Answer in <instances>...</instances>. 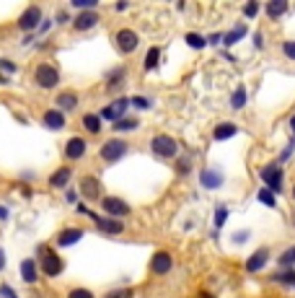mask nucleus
Returning <instances> with one entry per match:
<instances>
[{"instance_id":"412c9836","label":"nucleus","mask_w":295,"mask_h":298,"mask_svg":"<svg viewBox=\"0 0 295 298\" xmlns=\"http://www.w3.org/2000/svg\"><path fill=\"white\" fill-rule=\"evenodd\" d=\"M39 267H37V262H34V259H24V262H21V278H24L26 283H34V280H37V272Z\"/></svg>"},{"instance_id":"bb28decb","label":"nucleus","mask_w":295,"mask_h":298,"mask_svg":"<svg viewBox=\"0 0 295 298\" xmlns=\"http://www.w3.org/2000/svg\"><path fill=\"white\" fill-rule=\"evenodd\" d=\"M138 127H140L138 119H124V117H122L119 122H114V130H117V132H130V130H138Z\"/></svg>"},{"instance_id":"e433bc0d","label":"nucleus","mask_w":295,"mask_h":298,"mask_svg":"<svg viewBox=\"0 0 295 298\" xmlns=\"http://www.w3.org/2000/svg\"><path fill=\"white\" fill-rule=\"evenodd\" d=\"M67 298H94V293H91L88 288H73Z\"/></svg>"},{"instance_id":"603ef678","label":"nucleus","mask_w":295,"mask_h":298,"mask_svg":"<svg viewBox=\"0 0 295 298\" xmlns=\"http://www.w3.org/2000/svg\"><path fill=\"white\" fill-rule=\"evenodd\" d=\"M293 200H295V187H293Z\"/></svg>"},{"instance_id":"aec40b11","label":"nucleus","mask_w":295,"mask_h":298,"mask_svg":"<svg viewBox=\"0 0 295 298\" xmlns=\"http://www.w3.org/2000/svg\"><path fill=\"white\" fill-rule=\"evenodd\" d=\"M54 104L60 107V112H62V109H65V112H67V109H75V107H78V94H73V91H62Z\"/></svg>"},{"instance_id":"a18cd8bd","label":"nucleus","mask_w":295,"mask_h":298,"mask_svg":"<svg viewBox=\"0 0 295 298\" xmlns=\"http://www.w3.org/2000/svg\"><path fill=\"white\" fill-rule=\"evenodd\" d=\"M246 238H248V234H236V236H233V241L238 244V241H246Z\"/></svg>"},{"instance_id":"49530a36","label":"nucleus","mask_w":295,"mask_h":298,"mask_svg":"<svg viewBox=\"0 0 295 298\" xmlns=\"http://www.w3.org/2000/svg\"><path fill=\"white\" fill-rule=\"evenodd\" d=\"M207 42H212V44H218V42H223V37H220V34H212V37H210Z\"/></svg>"},{"instance_id":"a878e982","label":"nucleus","mask_w":295,"mask_h":298,"mask_svg":"<svg viewBox=\"0 0 295 298\" xmlns=\"http://www.w3.org/2000/svg\"><path fill=\"white\" fill-rule=\"evenodd\" d=\"M231 107H233V109L246 107V88H244V86H238V88L233 91V96H231Z\"/></svg>"},{"instance_id":"c9c22d12","label":"nucleus","mask_w":295,"mask_h":298,"mask_svg":"<svg viewBox=\"0 0 295 298\" xmlns=\"http://www.w3.org/2000/svg\"><path fill=\"white\" fill-rule=\"evenodd\" d=\"M225 218H228V208H218V210H215V228H220L225 223Z\"/></svg>"},{"instance_id":"5701e85b","label":"nucleus","mask_w":295,"mask_h":298,"mask_svg":"<svg viewBox=\"0 0 295 298\" xmlns=\"http://www.w3.org/2000/svg\"><path fill=\"white\" fill-rule=\"evenodd\" d=\"M285 10H288L285 0H269V3H267V16H269L272 21H277L282 13H285Z\"/></svg>"},{"instance_id":"cd10ccee","label":"nucleus","mask_w":295,"mask_h":298,"mask_svg":"<svg viewBox=\"0 0 295 298\" xmlns=\"http://www.w3.org/2000/svg\"><path fill=\"white\" fill-rule=\"evenodd\" d=\"M275 280L277 283H285V285H293V288H295V270H280L277 275H275Z\"/></svg>"},{"instance_id":"9b49d317","label":"nucleus","mask_w":295,"mask_h":298,"mask_svg":"<svg viewBox=\"0 0 295 298\" xmlns=\"http://www.w3.org/2000/svg\"><path fill=\"white\" fill-rule=\"evenodd\" d=\"M127 107H130V101L127 99H117L111 107H106L104 112L98 114V117H104V119H111V122H119L122 119V114L127 112Z\"/></svg>"},{"instance_id":"4c0bfd02","label":"nucleus","mask_w":295,"mask_h":298,"mask_svg":"<svg viewBox=\"0 0 295 298\" xmlns=\"http://www.w3.org/2000/svg\"><path fill=\"white\" fill-rule=\"evenodd\" d=\"M256 13H259V3H246L244 5V16L246 18H254Z\"/></svg>"},{"instance_id":"1a4fd4ad","label":"nucleus","mask_w":295,"mask_h":298,"mask_svg":"<svg viewBox=\"0 0 295 298\" xmlns=\"http://www.w3.org/2000/svg\"><path fill=\"white\" fill-rule=\"evenodd\" d=\"M88 215L94 218V223H96L104 234H122V231H124V223L117 221V218H101V215H94L91 210H88Z\"/></svg>"},{"instance_id":"f704fd0d","label":"nucleus","mask_w":295,"mask_h":298,"mask_svg":"<svg viewBox=\"0 0 295 298\" xmlns=\"http://www.w3.org/2000/svg\"><path fill=\"white\" fill-rule=\"evenodd\" d=\"M135 293L130 291V288H117V291H109L106 293V298H132Z\"/></svg>"},{"instance_id":"20e7f679","label":"nucleus","mask_w":295,"mask_h":298,"mask_svg":"<svg viewBox=\"0 0 295 298\" xmlns=\"http://www.w3.org/2000/svg\"><path fill=\"white\" fill-rule=\"evenodd\" d=\"M124 153H127V143L119 140V137H111V140H106L104 145H101V158H104L106 164L119 161Z\"/></svg>"},{"instance_id":"864d4df0","label":"nucleus","mask_w":295,"mask_h":298,"mask_svg":"<svg viewBox=\"0 0 295 298\" xmlns=\"http://www.w3.org/2000/svg\"><path fill=\"white\" fill-rule=\"evenodd\" d=\"M293 226H295V215H293Z\"/></svg>"},{"instance_id":"8fccbe9b","label":"nucleus","mask_w":295,"mask_h":298,"mask_svg":"<svg viewBox=\"0 0 295 298\" xmlns=\"http://www.w3.org/2000/svg\"><path fill=\"white\" fill-rule=\"evenodd\" d=\"M57 21H60V24H65V21H67V13H65V10H62V13H57Z\"/></svg>"},{"instance_id":"a19ab883","label":"nucleus","mask_w":295,"mask_h":298,"mask_svg":"<svg viewBox=\"0 0 295 298\" xmlns=\"http://www.w3.org/2000/svg\"><path fill=\"white\" fill-rule=\"evenodd\" d=\"M130 104H135L138 109H148V107H150V101H148L145 96H135V99L130 101Z\"/></svg>"},{"instance_id":"c03bdc74","label":"nucleus","mask_w":295,"mask_h":298,"mask_svg":"<svg viewBox=\"0 0 295 298\" xmlns=\"http://www.w3.org/2000/svg\"><path fill=\"white\" fill-rule=\"evenodd\" d=\"M254 44H256L259 50L264 47V37H262V31H256V34H254Z\"/></svg>"},{"instance_id":"f8f14e48","label":"nucleus","mask_w":295,"mask_h":298,"mask_svg":"<svg viewBox=\"0 0 295 298\" xmlns=\"http://www.w3.org/2000/svg\"><path fill=\"white\" fill-rule=\"evenodd\" d=\"M81 192H83V197L86 200H98L101 197V184H98V179L96 177H83L81 179Z\"/></svg>"},{"instance_id":"f03ea898","label":"nucleus","mask_w":295,"mask_h":298,"mask_svg":"<svg viewBox=\"0 0 295 298\" xmlns=\"http://www.w3.org/2000/svg\"><path fill=\"white\" fill-rule=\"evenodd\" d=\"M150 151L161 158H176L179 156V143L168 135H155L150 140Z\"/></svg>"},{"instance_id":"79ce46f5","label":"nucleus","mask_w":295,"mask_h":298,"mask_svg":"<svg viewBox=\"0 0 295 298\" xmlns=\"http://www.w3.org/2000/svg\"><path fill=\"white\" fill-rule=\"evenodd\" d=\"M0 67H3L5 73H16V65L10 62V60H0Z\"/></svg>"},{"instance_id":"3c124183","label":"nucleus","mask_w":295,"mask_h":298,"mask_svg":"<svg viewBox=\"0 0 295 298\" xmlns=\"http://www.w3.org/2000/svg\"><path fill=\"white\" fill-rule=\"evenodd\" d=\"M290 130H293V135H295V114H293V119H290Z\"/></svg>"},{"instance_id":"72a5a7b5","label":"nucleus","mask_w":295,"mask_h":298,"mask_svg":"<svg viewBox=\"0 0 295 298\" xmlns=\"http://www.w3.org/2000/svg\"><path fill=\"white\" fill-rule=\"evenodd\" d=\"M122 81H124V67H117V70L109 75V88H117V86H122Z\"/></svg>"},{"instance_id":"4be33fe9","label":"nucleus","mask_w":295,"mask_h":298,"mask_svg":"<svg viewBox=\"0 0 295 298\" xmlns=\"http://www.w3.org/2000/svg\"><path fill=\"white\" fill-rule=\"evenodd\" d=\"M238 132V127L233 122H223V124H218V127H215V140H228V137H233Z\"/></svg>"},{"instance_id":"2eb2a0df","label":"nucleus","mask_w":295,"mask_h":298,"mask_svg":"<svg viewBox=\"0 0 295 298\" xmlns=\"http://www.w3.org/2000/svg\"><path fill=\"white\" fill-rule=\"evenodd\" d=\"M199 181H202V187H205V189H218L223 184V174L218 169H205L199 174Z\"/></svg>"},{"instance_id":"7ed1b4c3","label":"nucleus","mask_w":295,"mask_h":298,"mask_svg":"<svg viewBox=\"0 0 295 298\" xmlns=\"http://www.w3.org/2000/svg\"><path fill=\"white\" fill-rule=\"evenodd\" d=\"M34 81H37L39 88H54V86L60 83V73H57V67L42 62L37 70H34Z\"/></svg>"},{"instance_id":"6ab92c4d","label":"nucleus","mask_w":295,"mask_h":298,"mask_svg":"<svg viewBox=\"0 0 295 298\" xmlns=\"http://www.w3.org/2000/svg\"><path fill=\"white\" fill-rule=\"evenodd\" d=\"M70 166H62V169H57L54 174L49 177V187H57V189H62V187H67V181H70Z\"/></svg>"},{"instance_id":"0eeeda50","label":"nucleus","mask_w":295,"mask_h":298,"mask_svg":"<svg viewBox=\"0 0 295 298\" xmlns=\"http://www.w3.org/2000/svg\"><path fill=\"white\" fill-rule=\"evenodd\" d=\"M171 267H174L171 254H168V251H155L153 259H150V270L155 275H168V272H171Z\"/></svg>"},{"instance_id":"a211bd4d","label":"nucleus","mask_w":295,"mask_h":298,"mask_svg":"<svg viewBox=\"0 0 295 298\" xmlns=\"http://www.w3.org/2000/svg\"><path fill=\"white\" fill-rule=\"evenodd\" d=\"M83 238V231L81 228H65V231L57 236V244L60 246H73V244H78Z\"/></svg>"},{"instance_id":"f3484780","label":"nucleus","mask_w":295,"mask_h":298,"mask_svg":"<svg viewBox=\"0 0 295 298\" xmlns=\"http://www.w3.org/2000/svg\"><path fill=\"white\" fill-rule=\"evenodd\" d=\"M44 127L62 130V127H65V114H62L60 109H47V112H44Z\"/></svg>"},{"instance_id":"6e6552de","label":"nucleus","mask_w":295,"mask_h":298,"mask_svg":"<svg viewBox=\"0 0 295 298\" xmlns=\"http://www.w3.org/2000/svg\"><path fill=\"white\" fill-rule=\"evenodd\" d=\"M104 213L109 215V218H122V215H127L130 213V205L124 202V200H119V197H104Z\"/></svg>"},{"instance_id":"7c9ffc66","label":"nucleus","mask_w":295,"mask_h":298,"mask_svg":"<svg viewBox=\"0 0 295 298\" xmlns=\"http://www.w3.org/2000/svg\"><path fill=\"white\" fill-rule=\"evenodd\" d=\"M187 44H189L192 50H202V47L207 44V39L199 37V34H187Z\"/></svg>"},{"instance_id":"ddd939ff","label":"nucleus","mask_w":295,"mask_h":298,"mask_svg":"<svg viewBox=\"0 0 295 298\" xmlns=\"http://www.w3.org/2000/svg\"><path fill=\"white\" fill-rule=\"evenodd\" d=\"M98 24V16L94 13V10H83V13H78L73 18V29L78 31H88V29H94Z\"/></svg>"},{"instance_id":"58836bf2","label":"nucleus","mask_w":295,"mask_h":298,"mask_svg":"<svg viewBox=\"0 0 295 298\" xmlns=\"http://www.w3.org/2000/svg\"><path fill=\"white\" fill-rule=\"evenodd\" d=\"M75 8H83V10H94L96 8V0H73Z\"/></svg>"},{"instance_id":"473e14b6","label":"nucleus","mask_w":295,"mask_h":298,"mask_svg":"<svg viewBox=\"0 0 295 298\" xmlns=\"http://www.w3.org/2000/svg\"><path fill=\"white\" fill-rule=\"evenodd\" d=\"M176 171H179V174H189V171H192V153L184 156V158H179V161H176Z\"/></svg>"},{"instance_id":"c756f323","label":"nucleus","mask_w":295,"mask_h":298,"mask_svg":"<svg viewBox=\"0 0 295 298\" xmlns=\"http://www.w3.org/2000/svg\"><path fill=\"white\" fill-rule=\"evenodd\" d=\"M280 265L288 267V270L295 265V246H290L288 251H282V254H280Z\"/></svg>"},{"instance_id":"09e8293b","label":"nucleus","mask_w":295,"mask_h":298,"mask_svg":"<svg viewBox=\"0 0 295 298\" xmlns=\"http://www.w3.org/2000/svg\"><path fill=\"white\" fill-rule=\"evenodd\" d=\"M5 218H8V210L3 208V205H0V221H5Z\"/></svg>"},{"instance_id":"39448f33","label":"nucleus","mask_w":295,"mask_h":298,"mask_svg":"<svg viewBox=\"0 0 295 298\" xmlns=\"http://www.w3.org/2000/svg\"><path fill=\"white\" fill-rule=\"evenodd\" d=\"M114 44H117V50H119L122 55H130V52L138 50L140 37H138L132 29H119V31L114 34Z\"/></svg>"},{"instance_id":"b1692460","label":"nucleus","mask_w":295,"mask_h":298,"mask_svg":"<svg viewBox=\"0 0 295 298\" xmlns=\"http://www.w3.org/2000/svg\"><path fill=\"white\" fill-rule=\"evenodd\" d=\"M83 127H86L88 132L98 135V132H101V117H98V114H86V117H83Z\"/></svg>"},{"instance_id":"37998d69","label":"nucleus","mask_w":295,"mask_h":298,"mask_svg":"<svg viewBox=\"0 0 295 298\" xmlns=\"http://www.w3.org/2000/svg\"><path fill=\"white\" fill-rule=\"evenodd\" d=\"M0 293H3L5 298H18V296L13 293V288H10V285H0Z\"/></svg>"},{"instance_id":"c85d7f7f","label":"nucleus","mask_w":295,"mask_h":298,"mask_svg":"<svg viewBox=\"0 0 295 298\" xmlns=\"http://www.w3.org/2000/svg\"><path fill=\"white\" fill-rule=\"evenodd\" d=\"M244 34H246V26L241 24V26H236V29H233L231 34H225V37H223V42H225V44H236L238 39L244 37Z\"/></svg>"},{"instance_id":"4468645a","label":"nucleus","mask_w":295,"mask_h":298,"mask_svg":"<svg viewBox=\"0 0 295 298\" xmlns=\"http://www.w3.org/2000/svg\"><path fill=\"white\" fill-rule=\"evenodd\" d=\"M83 153H86V140L83 137H70L65 145V156L70 161H78V158H83Z\"/></svg>"},{"instance_id":"f257e3e1","label":"nucleus","mask_w":295,"mask_h":298,"mask_svg":"<svg viewBox=\"0 0 295 298\" xmlns=\"http://www.w3.org/2000/svg\"><path fill=\"white\" fill-rule=\"evenodd\" d=\"M37 267H42V272L49 275V278H57L65 265H62V259L54 254L49 246H39V265Z\"/></svg>"},{"instance_id":"dca6fc26","label":"nucleus","mask_w":295,"mask_h":298,"mask_svg":"<svg viewBox=\"0 0 295 298\" xmlns=\"http://www.w3.org/2000/svg\"><path fill=\"white\" fill-rule=\"evenodd\" d=\"M267 259H269V249H259V251H254V254L246 259V270L248 272H259L267 265Z\"/></svg>"},{"instance_id":"423d86ee","label":"nucleus","mask_w":295,"mask_h":298,"mask_svg":"<svg viewBox=\"0 0 295 298\" xmlns=\"http://www.w3.org/2000/svg\"><path fill=\"white\" fill-rule=\"evenodd\" d=\"M262 181L269 192H282V169L277 164H269L262 169Z\"/></svg>"},{"instance_id":"2f4dec72","label":"nucleus","mask_w":295,"mask_h":298,"mask_svg":"<svg viewBox=\"0 0 295 298\" xmlns=\"http://www.w3.org/2000/svg\"><path fill=\"white\" fill-rule=\"evenodd\" d=\"M256 197H259V202H264L267 208H275V194H272L269 189H259Z\"/></svg>"},{"instance_id":"393cba45","label":"nucleus","mask_w":295,"mask_h":298,"mask_svg":"<svg viewBox=\"0 0 295 298\" xmlns=\"http://www.w3.org/2000/svg\"><path fill=\"white\" fill-rule=\"evenodd\" d=\"M158 60H161V50H158V47H150V50H148V55H145L143 67H145V70H153V67L158 65Z\"/></svg>"},{"instance_id":"9d476101","label":"nucleus","mask_w":295,"mask_h":298,"mask_svg":"<svg viewBox=\"0 0 295 298\" xmlns=\"http://www.w3.org/2000/svg\"><path fill=\"white\" fill-rule=\"evenodd\" d=\"M39 21H42V10H39L37 5H31V8H26L24 13H21L18 26L24 29V31H31V29H37V26H39Z\"/></svg>"},{"instance_id":"de8ad7c7","label":"nucleus","mask_w":295,"mask_h":298,"mask_svg":"<svg viewBox=\"0 0 295 298\" xmlns=\"http://www.w3.org/2000/svg\"><path fill=\"white\" fill-rule=\"evenodd\" d=\"M3 267H5V251L0 249V270H3Z\"/></svg>"},{"instance_id":"ea45409f","label":"nucleus","mask_w":295,"mask_h":298,"mask_svg":"<svg viewBox=\"0 0 295 298\" xmlns=\"http://www.w3.org/2000/svg\"><path fill=\"white\" fill-rule=\"evenodd\" d=\"M282 52H285V57L295 60V39H290V42H285V44H282Z\"/></svg>"}]
</instances>
